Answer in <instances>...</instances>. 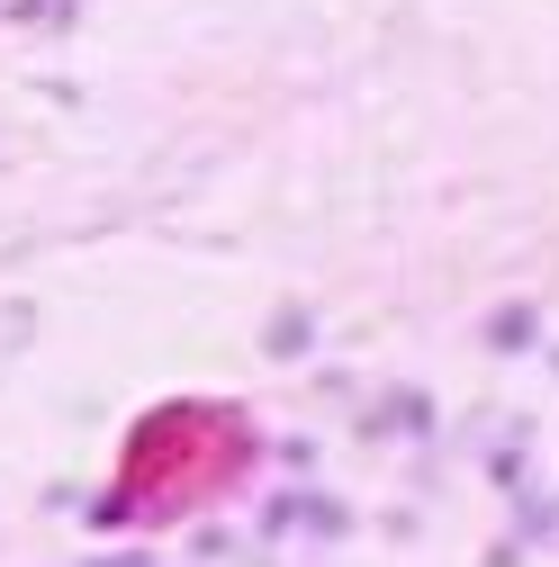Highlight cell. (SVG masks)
I'll return each instance as SVG.
<instances>
[{"label":"cell","mask_w":559,"mask_h":567,"mask_svg":"<svg viewBox=\"0 0 559 567\" xmlns=\"http://www.w3.org/2000/svg\"><path fill=\"white\" fill-rule=\"evenodd\" d=\"M244 468H253V423L235 405H154L135 423L100 514L109 523H172L190 505H217Z\"/></svg>","instance_id":"obj_1"}]
</instances>
